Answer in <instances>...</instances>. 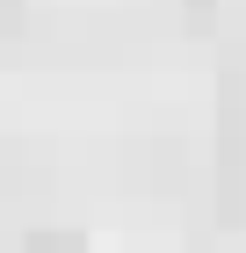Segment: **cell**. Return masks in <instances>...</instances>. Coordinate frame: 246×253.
<instances>
[]
</instances>
